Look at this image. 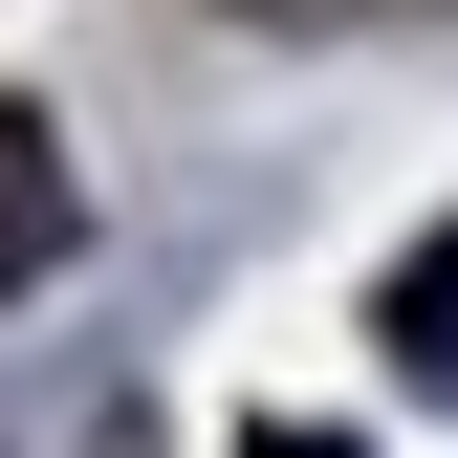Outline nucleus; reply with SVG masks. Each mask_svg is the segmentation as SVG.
Instances as JSON below:
<instances>
[{"label": "nucleus", "instance_id": "nucleus-1", "mask_svg": "<svg viewBox=\"0 0 458 458\" xmlns=\"http://www.w3.org/2000/svg\"><path fill=\"white\" fill-rule=\"evenodd\" d=\"M66 241H88V197H66V131H44V109H0V306H22Z\"/></svg>", "mask_w": 458, "mask_h": 458}, {"label": "nucleus", "instance_id": "nucleus-2", "mask_svg": "<svg viewBox=\"0 0 458 458\" xmlns=\"http://www.w3.org/2000/svg\"><path fill=\"white\" fill-rule=\"evenodd\" d=\"M371 327H393V371H415L437 415H458V218H437V241L393 262V284H371Z\"/></svg>", "mask_w": 458, "mask_h": 458}, {"label": "nucleus", "instance_id": "nucleus-3", "mask_svg": "<svg viewBox=\"0 0 458 458\" xmlns=\"http://www.w3.org/2000/svg\"><path fill=\"white\" fill-rule=\"evenodd\" d=\"M241 458H371V437H327V415H262V437H241Z\"/></svg>", "mask_w": 458, "mask_h": 458}, {"label": "nucleus", "instance_id": "nucleus-4", "mask_svg": "<svg viewBox=\"0 0 458 458\" xmlns=\"http://www.w3.org/2000/svg\"><path fill=\"white\" fill-rule=\"evenodd\" d=\"M241 22H371V0H241Z\"/></svg>", "mask_w": 458, "mask_h": 458}]
</instances>
